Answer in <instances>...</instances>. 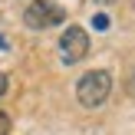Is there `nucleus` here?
<instances>
[{
  "label": "nucleus",
  "mask_w": 135,
  "mask_h": 135,
  "mask_svg": "<svg viewBox=\"0 0 135 135\" xmlns=\"http://www.w3.org/2000/svg\"><path fill=\"white\" fill-rule=\"evenodd\" d=\"M109 92H112V76L105 69H92V73H86L76 83V96H79V102H83L86 109L102 105L105 99H109Z\"/></svg>",
  "instance_id": "f257e3e1"
},
{
  "label": "nucleus",
  "mask_w": 135,
  "mask_h": 135,
  "mask_svg": "<svg viewBox=\"0 0 135 135\" xmlns=\"http://www.w3.org/2000/svg\"><path fill=\"white\" fill-rule=\"evenodd\" d=\"M23 20H26L30 30H50V26H56V23L66 20V10L59 3H53V0H33L23 10Z\"/></svg>",
  "instance_id": "f03ea898"
},
{
  "label": "nucleus",
  "mask_w": 135,
  "mask_h": 135,
  "mask_svg": "<svg viewBox=\"0 0 135 135\" xmlns=\"http://www.w3.org/2000/svg\"><path fill=\"white\" fill-rule=\"evenodd\" d=\"M59 53H63L66 63H79V59L89 53V36H86L83 26H69V30L59 36Z\"/></svg>",
  "instance_id": "7ed1b4c3"
},
{
  "label": "nucleus",
  "mask_w": 135,
  "mask_h": 135,
  "mask_svg": "<svg viewBox=\"0 0 135 135\" xmlns=\"http://www.w3.org/2000/svg\"><path fill=\"white\" fill-rule=\"evenodd\" d=\"M92 26H96V30H105V26H109V17H105V13H96V17H92Z\"/></svg>",
  "instance_id": "20e7f679"
},
{
  "label": "nucleus",
  "mask_w": 135,
  "mask_h": 135,
  "mask_svg": "<svg viewBox=\"0 0 135 135\" xmlns=\"http://www.w3.org/2000/svg\"><path fill=\"white\" fill-rule=\"evenodd\" d=\"M0 135H10V115L0 112Z\"/></svg>",
  "instance_id": "39448f33"
},
{
  "label": "nucleus",
  "mask_w": 135,
  "mask_h": 135,
  "mask_svg": "<svg viewBox=\"0 0 135 135\" xmlns=\"http://www.w3.org/2000/svg\"><path fill=\"white\" fill-rule=\"evenodd\" d=\"M7 86H10V79H7L3 73H0V96H7Z\"/></svg>",
  "instance_id": "423d86ee"
},
{
  "label": "nucleus",
  "mask_w": 135,
  "mask_h": 135,
  "mask_svg": "<svg viewBox=\"0 0 135 135\" xmlns=\"http://www.w3.org/2000/svg\"><path fill=\"white\" fill-rule=\"evenodd\" d=\"M129 89H132V92H135V69H132V73H129Z\"/></svg>",
  "instance_id": "0eeeda50"
},
{
  "label": "nucleus",
  "mask_w": 135,
  "mask_h": 135,
  "mask_svg": "<svg viewBox=\"0 0 135 135\" xmlns=\"http://www.w3.org/2000/svg\"><path fill=\"white\" fill-rule=\"evenodd\" d=\"M96 3H115V0H96Z\"/></svg>",
  "instance_id": "6e6552de"
}]
</instances>
